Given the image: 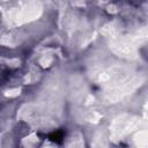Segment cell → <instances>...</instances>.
<instances>
[{"label": "cell", "mask_w": 148, "mask_h": 148, "mask_svg": "<svg viewBox=\"0 0 148 148\" xmlns=\"http://www.w3.org/2000/svg\"><path fill=\"white\" fill-rule=\"evenodd\" d=\"M40 13H42L40 3L36 2V1H30L23 8H21L14 15V18H12V20H14L16 24H22L24 22H29V21L36 20L37 17H39Z\"/></svg>", "instance_id": "cell-1"}, {"label": "cell", "mask_w": 148, "mask_h": 148, "mask_svg": "<svg viewBox=\"0 0 148 148\" xmlns=\"http://www.w3.org/2000/svg\"><path fill=\"white\" fill-rule=\"evenodd\" d=\"M134 141H135L136 146L146 148L147 143H148V134H147V132L146 131H139V133H136L135 136H134Z\"/></svg>", "instance_id": "cell-2"}, {"label": "cell", "mask_w": 148, "mask_h": 148, "mask_svg": "<svg viewBox=\"0 0 148 148\" xmlns=\"http://www.w3.org/2000/svg\"><path fill=\"white\" fill-rule=\"evenodd\" d=\"M51 61H52V58H51V57H49V56H44V57L39 60V64H40L43 67H46V66H49V65L51 64Z\"/></svg>", "instance_id": "cell-3"}, {"label": "cell", "mask_w": 148, "mask_h": 148, "mask_svg": "<svg viewBox=\"0 0 148 148\" xmlns=\"http://www.w3.org/2000/svg\"><path fill=\"white\" fill-rule=\"evenodd\" d=\"M20 95V90L18 89H12V90H7L5 92V96L7 97H16Z\"/></svg>", "instance_id": "cell-4"}]
</instances>
